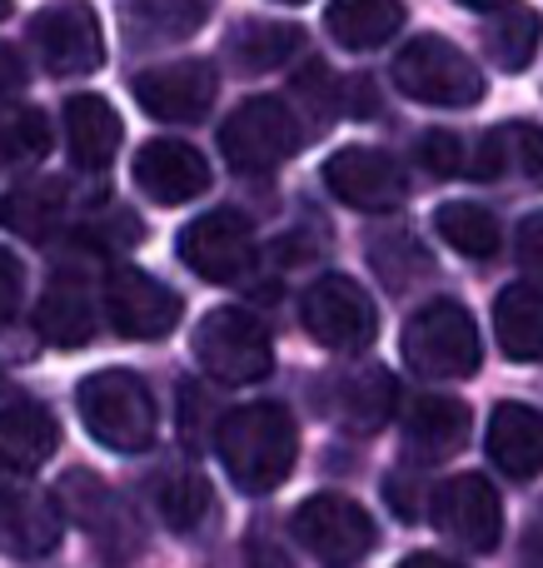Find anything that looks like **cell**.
Masks as SVG:
<instances>
[{"label": "cell", "mask_w": 543, "mask_h": 568, "mask_svg": "<svg viewBox=\"0 0 543 568\" xmlns=\"http://www.w3.org/2000/svg\"><path fill=\"white\" fill-rule=\"evenodd\" d=\"M215 454L239 494H275L299 459L295 414L285 404H239L215 424Z\"/></svg>", "instance_id": "6da1fadb"}, {"label": "cell", "mask_w": 543, "mask_h": 568, "mask_svg": "<svg viewBox=\"0 0 543 568\" xmlns=\"http://www.w3.org/2000/svg\"><path fill=\"white\" fill-rule=\"evenodd\" d=\"M80 424L110 454H145L155 444V399L130 369H95L75 384Z\"/></svg>", "instance_id": "7a4b0ae2"}, {"label": "cell", "mask_w": 543, "mask_h": 568, "mask_svg": "<svg viewBox=\"0 0 543 568\" xmlns=\"http://www.w3.org/2000/svg\"><path fill=\"white\" fill-rule=\"evenodd\" d=\"M404 359L424 379H469L484 364V339L464 304L434 300L404 324Z\"/></svg>", "instance_id": "3957f363"}, {"label": "cell", "mask_w": 543, "mask_h": 568, "mask_svg": "<svg viewBox=\"0 0 543 568\" xmlns=\"http://www.w3.org/2000/svg\"><path fill=\"white\" fill-rule=\"evenodd\" d=\"M189 344H195L199 369H205L215 384H229V389L259 384L269 369H275L269 329L249 310H209L205 320L195 324V339Z\"/></svg>", "instance_id": "277c9868"}, {"label": "cell", "mask_w": 543, "mask_h": 568, "mask_svg": "<svg viewBox=\"0 0 543 568\" xmlns=\"http://www.w3.org/2000/svg\"><path fill=\"white\" fill-rule=\"evenodd\" d=\"M395 85L419 105L439 110H464L484 100V75L479 65L444 36H419L399 50L395 60Z\"/></svg>", "instance_id": "5b68a950"}, {"label": "cell", "mask_w": 543, "mask_h": 568, "mask_svg": "<svg viewBox=\"0 0 543 568\" xmlns=\"http://www.w3.org/2000/svg\"><path fill=\"white\" fill-rule=\"evenodd\" d=\"M305 130H299L289 100L275 95H255L245 105H235V115L219 125V150H225V165L235 175H265V170L285 165L299 150Z\"/></svg>", "instance_id": "8992f818"}, {"label": "cell", "mask_w": 543, "mask_h": 568, "mask_svg": "<svg viewBox=\"0 0 543 568\" xmlns=\"http://www.w3.org/2000/svg\"><path fill=\"white\" fill-rule=\"evenodd\" d=\"M30 50L50 75H95L105 65V30L90 0H55V6L35 10L25 26Z\"/></svg>", "instance_id": "52a82bcc"}, {"label": "cell", "mask_w": 543, "mask_h": 568, "mask_svg": "<svg viewBox=\"0 0 543 568\" xmlns=\"http://www.w3.org/2000/svg\"><path fill=\"white\" fill-rule=\"evenodd\" d=\"M299 324L309 339L335 354H365L379 334L375 300L365 294V284L345 275H319L309 284L299 300Z\"/></svg>", "instance_id": "ba28073f"}, {"label": "cell", "mask_w": 543, "mask_h": 568, "mask_svg": "<svg viewBox=\"0 0 543 568\" xmlns=\"http://www.w3.org/2000/svg\"><path fill=\"white\" fill-rule=\"evenodd\" d=\"M429 519L464 554H494L504 539V504L484 474H454L429 494Z\"/></svg>", "instance_id": "9c48e42d"}, {"label": "cell", "mask_w": 543, "mask_h": 568, "mask_svg": "<svg viewBox=\"0 0 543 568\" xmlns=\"http://www.w3.org/2000/svg\"><path fill=\"white\" fill-rule=\"evenodd\" d=\"M180 260L195 270L205 284H245V275H255V230L239 210H209V215L189 220L180 230Z\"/></svg>", "instance_id": "30bf717a"}, {"label": "cell", "mask_w": 543, "mask_h": 568, "mask_svg": "<svg viewBox=\"0 0 543 568\" xmlns=\"http://www.w3.org/2000/svg\"><path fill=\"white\" fill-rule=\"evenodd\" d=\"M295 539L305 544V554H315L319 564H359L365 554H375L379 529L355 499L345 494H315L295 509L289 519Z\"/></svg>", "instance_id": "8fae6325"}, {"label": "cell", "mask_w": 543, "mask_h": 568, "mask_svg": "<svg viewBox=\"0 0 543 568\" xmlns=\"http://www.w3.org/2000/svg\"><path fill=\"white\" fill-rule=\"evenodd\" d=\"M180 314H185V300L165 280L135 265H120L105 275V320L125 339H165V334H175Z\"/></svg>", "instance_id": "7c38bea8"}, {"label": "cell", "mask_w": 543, "mask_h": 568, "mask_svg": "<svg viewBox=\"0 0 543 568\" xmlns=\"http://www.w3.org/2000/svg\"><path fill=\"white\" fill-rule=\"evenodd\" d=\"M60 534H65V519H60L55 499L20 474L0 469V554L25 564L45 559V554H55Z\"/></svg>", "instance_id": "4fadbf2b"}, {"label": "cell", "mask_w": 543, "mask_h": 568, "mask_svg": "<svg viewBox=\"0 0 543 568\" xmlns=\"http://www.w3.org/2000/svg\"><path fill=\"white\" fill-rule=\"evenodd\" d=\"M325 190L349 210L385 215L404 200V170L395 155L375 145H345L339 155L325 160Z\"/></svg>", "instance_id": "5bb4252c"}, {"label": "cell", "mask_w": 543, "mask_h": 568, "mask_svg": "<svg viewBox=\"0 0 543 568\" xmlns=\"http://www.w3.org/2000/svg\"><path fill=\"white\" fill-rule=\"evenodd\" d=\"M219 95V75L209 60H175V65H155L135 75V100L145 115L165 120V125H195L209 115Z\"/></svg>", "instance_id": "9a60e30c"}, {"label": "cell", "mask_w": 543, "mask_h": 568, "mask_svg": "<svg viewBox=\"0 0 543 568\" xmlns=\"http://www.w3.org/2000/svg\"><path fill=\"white\" fill-rule=\"evenodd\" d=\"M325 414L335 429L345 434H379L389 424L399 404V384L389 369L379 364H355V369H339L325 379Z\"/></svg>", "instance_id": "2e32d148"}, {"label": "cell", "mask_w": 543, "mask_h": 568, "mask_svg": "<svg viewBox=\"0 0 543 568\" xmlns=\"http://www.w3.org/2000/svg\"><path fill=\"white\" fill-rule=\"evenodd\" d=\"M135 185L155 205H189L209 190V160L185 140H150L135 155Z\"/></svg>", "instance_id": "e0dca14e"}, {"label": "cell", "mask_w": 543, "mask_h": 568, "mask_svg": "<svg viewBox=\"0 0 543 568\" xmlns=\"http://www.w3.org/2000/svg\"><path fill=\"white\" fill-rule=\"evenodd\" d=\"M469 439V404L449 394H424L404 414V459L409 464H444Z\"/></svg>", "instance_id": "ac0fdd59"}, {"label": "cell", "mask_w": 543, "mask_h": 568, "mask_svg": "<svg viewBox=\"0 0 543 568\" xmlns=\"http://www.w3.org/2000/svg\"><path fill=\"white\" fill-rule=\"evenodd\" d=\"M484 449L504 479H534V474H543V414L534 404H499L489 414Z\"/></svg>", "instance_id": "d6986e66"}, {"label": "cell", "mask_w": 543, "mask_h": 568, "mask_svg": "<svg viewBox=\"0 0 543 568\" xmlns=\"http://www.w3.org/2000/svg\"><path fill=\"white\" fill-rule=\"evenodd\" d=\"M120 140H125V125H120L115 105H110L105 95H70L65 100V145L80 170H90V175L110 170Z\"/></svg>", "instance_id": "ffe728a7"}, {"label": "cell", "mask_w": 543, "mask_h": 568, "mask_svg": "<svg viewBox=\"0 0 543 568\" xmlns=\"http://www.w3.org/2000/svg\"><path fill=\"white\" fill-rule=\"evenodd\" d=\"M60 449V424L45 404L20 399L0 409V469L6 474H30Z\"/></svg>", "instance_id": "44dd1931"}, {"label": "cell", "mask_w": 543, "mask_h": 568, "mask_svg": "<svg viewBox=\"0 0 543 568\" xmlns=\"http://www.w3.org/2000/svg\"><path fill=\"white\" fill-rule=\"evenodd\" d=\"M469 175L474 180H504L519 175L524 185L543 190V125H529V120H514L504 130H489L479 155L469 160Z\"/></svg>", "instance_id": "7402d4cb"}, {"label": "cell", "mask_w": 543, "mask_h": 568, "mask_svg": "<svg viewBox=\"0 0 543 568\" xmlns=\"http://www.w3.org/2000/svg\"><path fill=\"white\" fill-rule=\"evenodd\" d=\"M100 329V314H95V300L85 294L80 280H55L35 304V334L55 349H80L90 344Z\"/></svg>", "instance_id": "603a6c76"}, {"label": "cell", "mask_w": 543, "mask_h": 568, "mask_svg": "<svg viewBox=\"0 0 543 568\" xmlns=\"http://www.w3.org/2000/svg\"><path fill=\"white\" fill-rule=\"evenodd\" d=\"M325 26L345 50L365 55L404 30V0H329Z\"/></svg>", "instance_id": "cb8c5ba5"}, {"label": "cell", "mask_w": 543, "mask_h": 568, "mask_svg": "<svg viewBox=\"0 0 543 568\" xmlns=\"http://www.w3.org/2000/svg\"><path fill=\"white\" fill-rule=\"evenodd\" d=\"M65 205H70L65 180H30V185H16L0 200V225L10 235H25L30 245H45L65 225Z\"/></svg>", "instance_id": "d4e9b609"}, {"label": "cell", "mask_w": 543, "mask_h": 568, "mask_svg": "<svg viewBox=\"0 0 543 568\" xmlns=\"http://www.w3.org/2000/svg\"><path fill=\"white\" fill-rule=\"evenodd\" d=\"M494 334L514 364H539L543 359V290L509 284L494 300Z\"/></svg>", "instance_id": "484cf974"}, {"label": "cell", "mask_w": 543, "mask_h": 568, "mask_svg": "<svg viewBox=\"0 0 543 568\" xmlns=\"http://www.w3.org/2000/svg\"><path fill=\"white\" fill-rule=\"evenodd\" d=\"M209 20V0H125L120 26L135 45H170Z\"/></svg>", "instance_id": "4316f807"}, {"label": "cell", "mask_w": 543, "mask_h": 568, "mask_svg": "<svg viewBox=\"0 0 543 568\" xmlns=\"http://www.w3.org/2000/svg\"><path fill=\"white\" fill-rule=\"evenodd\" d=\"M434 235L444 240L449 250H459L464 260H494L499 245H504V230L474 200H449V205L434 210Z\"/></svg>", "instance_id": "83f0119b"}, {"label": "cell", "mask_w": 543, "mask_h": 568, "mask_svg": "<svg viewBox=\"0 0 543 568\" xmlns=\"http://www.w3.org/2000/svg\"><path fill=\"white\" fill-rule=\"evenodd\" d=\"M155 509L165 519V529L199 534L209 524V514H215V489L195 469H165V479L155 484Z\"/></svg>", "instance_id": "f1b7e54d"}, {"label": "cell", "mask_w": 543, "mask_h": 568, "mask_svg": "<svg viewBox=\"0 0 543 568\" xmlns=\"http://www.w3.org/2000/svg\"><path fill=\"white\" fill-rule=\"evenodd\" d=\"M305 50V30L299 26H285V20H245L229 40V55H235L239 70L259 75V70H275V65H289V60Z\"/></svg>", "instance_id": "f546056e"}, {"label": "cell", "mask_w": 543, "mask_h": 568, "mask_svg": "<svg viewBox=\"0 0 543 568\" xmlns=\"http://www.w3.org/2000/svg\"><path fill=\"white\" fill-rule=\"evenodd\" d=\"M289 110H295L305 140L325 135V130L339 120V110H345V90H339V80L329 75L325 60H309V65L295 75V85H289Z\"/></svg>", "instance_id": "4dcf8cb0"}, {"label": "cell", "mask_w": 543, "mask_h": 568, "mask_svg": "<svg viewBox=\"0 0 543 568\" xmlns=\"http://www.w3.org/2000/svg\"><path fill=\"white\" fill-rule=\"evenodd\" d=\"M539 40H543V20H539V10L514 6V0H509V6L499 10L494 26L484 30V50H489V60H494V65H504V70H529V65H534Z\"/></svg>", "instance_id": "1f68e13d"}, {"label": "cell", "mask_w": 543, "mask_h": 568, "mask_svg": "<svg viewBox=\"0 0 543 568\" xmlns=\"http://www.w3.org/2000/svg\"><path fill=\"white\" fill-rule=\"evenodd\" d=\"M369 265H375V275L389 284V290H409L414 280L434 275V260H429V250L419 245L414 230H379L375 240H369Z\"/></svg>", "instance_id": "d6a6232c"}, {"label": "cell", "mask_w": 543, "mask_h": 568, "mask_svg": "<svg viewBox=\"0 0 543 568\" xmlns=\"http://www.w3.org/2000/svg\"><path fill=\"white\" fill-rule=\"evenodd\" d=\"M50 150V120L40 110H10L0 120V160L10 165H30Z\"/></svg>", "instance_id": "836d02e7"}, {"label": "cell", "mask_w": 543, "mask_h": 568, "mask_svg": "<svg viewBox=\"0 0 543 568\" xmlns=\"http://www.w3.org/2000/svg\"><path fill=\"white\" fill-rule=\"evenodd\" d=\"M419 165L434 180H459V175H469V150L454 130H424L419 135Z\"/></svg>", "instance_id": "e575fe53"}, {"label": "cell", "mask_w": 543, "mask_h": 568, "mask_svg": "<svg viewBox=\"0 0 543 568\" xmlns=\"http://www.w3.org/2000/svg\"><path fill=\"white\" fill-rule=\"evenodd\" d=\"M130 245H140V225H135V215H95V220H85L80 225V250H90V255H120V250H130Z\"/></svg>", "instance_id": "d590c367"}, {"label": "cell", "mask_w": 543, "mask_h": 568, "mask_svg": "<svg viewBox=\"0 0 543 568\" xmlns=\"http://www.w3.org/2000/svg\"><path fill=\"white\" fill-rule=\"evenodd\" d=\"M20 294H25V270L20 260L0 245V324H10L20 314Z\"/></svg>", "instance_id": "8d00e7d4"}, {"label": "cell", "mask_w": 543, "mask_h": 568, "mask_svg": "<svg viewBox=\"0 0 543 568\" xmlns=\"http://www.w3.org/2000/svg\"><path fill=\"white\" fill-rule=\"evenodd\" d=\"M514 255H519V270H524V275H543V210H534V215L519 225Z\"/></svg>", "instance_id": "74e56055"}, {"label": "cell", "mask_w": 543, "mask_h": 568, "mask_svg": "<svg viewBox=\"0 0 543 568\" xmlns=\"http://www.w3.org/2000/svg\"><path fill=\"white\" fill-rule=\"evenodd\" d=\"M25 60H20V50L0 45V105H10V100L25 95Z\"/></svg>", "instance_id": "f35d334b"}, {"label": "cell", "mask_w": 543, "mask_h": 568, "mask_svg": "<svg viewBox=\"0 0 543 568\" xmlns=\"http://www.w3.org/2000/svg\"><path fill=\"white\" fill-rule=\"evenodd\" d=\"M519 559H524V564H543V509L534 514V524L524 529V539H519Z\"/></svg>", "instance_id": "ab89813d"}, {"label": "cell", "mask_w": 543, "mask_h": 568, "mask_svg": "<svg viewBox=\"0 0 543 568\" xmlns=\"http://www.w3.org/2000/svg\"><path fill=\"white\" fill-rule=\"evenodd\" d=\"M404 568H454L449 559H434V554H414V559H404Z\"/></svg>", "instance_id": "60d3db41"}, {"label": "cell", "mask_w": 543, "mask_h": 568, "mask_svg": "<svg viewBox=\"0 0 543 568\" xmlns=\"http://www.w3.org/2000/svg\"><path fill=\"white\" fill-rule=\"evenodd\" d=\"M459 6H464V10H504L509 0H459Z\"/></svg>", "instance_id": "b9f144b4"}, {"label": "cell", "mask_w": 543, "mask_h": 568, "mask_svg": "<svg viewBox=\"0 0 543 568\" xmlns=\"http://www.w3.org/2000/svg\"><path fill=\"white\" fill-rule=\"evenodd\" d=\"M10 16V0H0V20H6Z\"/></svg>", "instance_id": "7bdbcfd3"}, {"label": "cell", "mask_w": 543, "mask_h": 568, "mask_svg": "<svg viewBox=\"0 0 543 568\" xmlns=\"http://www.w3.org/2000/svg\"><path fill=\"white\" fill-rule=\"evenodd\" d=\"M279 6H305V0H279Z\"/></svg>", "instance_id": "ee69618b"}]
</instances>
